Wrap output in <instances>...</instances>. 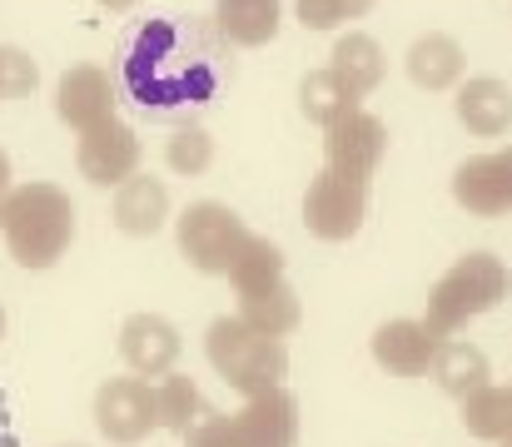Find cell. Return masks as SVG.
Here are the masks:
<instances>
[{
  "instance_id": "6da1fadb",
  "label": "cell",
  "mask_w": 512,
  "mask_h": 447,
  "mask_svg": "<svg viewBox=\"0 0 512 447\" xmlns=\"http://www.w3.org/2000/svg\"><path fill=\"white\" fill-rule=\"evenodd\" d=\"M115 80L125 105L150 125H194L234 85V55L214 20L150 5L115 40Z\"/></svg>"
},
{
  "instance_id": "7a4b0ae2",
  "label": "cell",
  "mask_w": 512,
  "mask_h": 447,
  "mask_svg": "<svg viewBox=\"0 0 512 447\" xmlns=\"http://www.w3.org/2000/svg\"><path fill=\"white\" fill-rule=\"evenodd\" d=\"M0 229L25 269H50L75 239V204L55 184H20L0 204Z\"/></svg>"
},
{
  "instance_id": "3957f363",
  "label": "cell",
  "mask_w": 512,
  "mask_h": 447,
  "mask_svg": "<svg viewBox=\"0 0 512 447\" xmlns=\"http://www.w3.org/2000/svg\"><path fill=\"white\" fill-rule=\"evenodd\" d=\"M508 298V264L498 254H463L428 294V328L443 338L453 328H463L468 318L498 308Z\"/></svg>"
},
{
  "instance_id": "277c9868",
  "label": "cell",
  "mask_w": 512,
  "mask_h": 447,
  "mask_svg": "<svg viewBox=\"0 0 512 447\" xmlns=\"http://www.w3.org/2000/svg\"><path fill=\"white\" fill-rule=\"evenodd\" d=\"M209 363L219 368L224 383H234L239 393H269L284 383L289 373V353L279 338H264L254 328H244L239 318H214L209 323Z\"/></svg>"
},
{
  "instance_id": "5b68a950",
  "label": "cell",
  "mask_w": 512,
  "mask_h": 447,
  "mask_svg": "<svg viewBox=\"0 0 512 447\" xmlns=\"http://www.w3.org/2000/svg\"><path fill=\"white\" fill-rule=\"evenodd\" d=\"M249 239L254 234L244 229V219L229 204H214V199L189 204L184 219H179V249L199 274H229Z\"/></svg>"
},
{
  "instance_id": "8992f818",
  "label": "cell",
  "mask_w": 512,
  "mask_h": 447,
  "mask_svg": "<svg viewBox=\"0 0 512 447\" xmlns=\"http://www.w3.org/2000/svg\"><path fill=\"white\" fill-rule=\"evenodd\" d=\"M363 214H368V184L348 179V174H334V169H324L309 184V194H304V224L324 244L353 239L363 229Z\"/></svg>"
},
{
  "instance_id": "52a82bcc",
  "label": "cell",
  "mask_w": 512,
  "mask_h": 447,
  "mask_svg": "<svg viewBox=\"0 0 512 447\" xmlns=\"http://www.w3.org/2000/svg\"><path fill=\"white\" fill-rule=\"evenodd\" d=\"M453 199L468 214H483V219L512 214V145L463 159L458 174H453Z\"/></svg>"
},
{
  "instance_id": "ba28073f",
  "label": "cell",
  "mask_w": 512,
  "mask_h": 447,
  "mask_svg": "<svg viewBox=\"0 0 512 447\" xmlns=\"http://www.w3.org/2000/svg\"><path fill=\"white\" fill-rule=\"evenodd\" d=\"M95 423L110 443H140L150 438L155 428V398H150V383L140 378H110L100 393H95Z\"/></svg>"
},
{
  "instance_id": "9c48e42d",
  "label": "cell",
  "mask_w": 512,
  "mask_h": 447,
  "mask_svg": "<svg viewBox=\"0 0 512 447\" xmlns=\"http://www.w3.org/2000/svg\"><path fill=\"white\" fill-rule=\"evenodd\" d=\"M299 438V403L284 388L254 393L244 413L229 418V443L234 447H294Z\"/></svg>"
},
{
  "instance_id": "30bf717a",
  "label": "cell",
  "mask_w": 512,
  "mask_h": 447,
  "mask_svg": "<svg viewBox=\"0 0 512 447\" xmlns=\"http://www.w3.org/2000/svg\"><path fill=\"white\" fill-rule=\"evenodd\" d=\"M75 159H80V174L90 184H125L135 174V164H140V140L120 120H105V125L85 130Z\"/></svg>"
},
{
  "instance_id": "8fae6325",
  "label": "cell",
  "mask_w": 512,
  "mask_h": 447,
  "mask_svg": "<svg viewBox=\"0 0 512 447\" xmlns=\"http://www.w3.org/2000/svg\"><path fill=\"white\" fill-rule=\"evenodd\" d=\"M383 149H388L383 120H373L363 110H353V115H343L339 125H329V169L334 174H348V179L368 184V174L378 169Z\"/></svg>"
},
{
  "instance_id": "7c38bea8",
  "label": "cell",
  "mask_w": 512,
  "mask_h": 447,
  "mask_svg": "<svg viewBox=\"0 0 512 447\" xmlns=\"http://www.w3.org/2000/svg\"><path fill=\"white\" fill-rule=\"evenodd\" d=\"M438 348H443V338H438L428 323H418V318H393V323H383V328L373 333V358H378L388 373H398V378L428 373L433 358H438Z\"/></svg>"
},
{
  "instance_id": "4fadbf2b",
  "label": "cell",
  "mask_w": 512,
  "mask_h": 447,
  "mask_svg": "<svg viewBox=\"0 0 512 447\" xmlns=\"http://www.w3.org/2000/svg\"><path fill=\"white\" fill-rule=\"evenodd\" d=\"M120 353L140 378H165L174 368V358H179V333L160 313H135L120 328Z\"/></svg>"
},
{
  "instance_id": "5bb4252c",
  "label": "cell",
  "mask_w": 512,
  "mask_h": 447,
  "mask_svg": "<svg viewBox=\"0 0 512 447\" xmlns=\"http://www.w3.org/2000/svg\"><path fill=\"white\" fill-rule=\"evenodd\" d=\"M458 120L473 135H503L512 125V85L498 75H478L458 90Z\"/></svg>"
},
{
  "instance_id": "9a60e30c",
  "label": "cell",
  "mask_w": 512,
  "mask_h": 447,
  "mask_svg": "<svg viewBox=\"0 0 512 447\" xmlns=\"http://www.w3.org/2000/svg\"><path fill=\"white\" fill-rule=\"evenodd\" d=\"M60 120H70L75 130H95V125H105L110 120V80L100 75V70H90V65H80V70H70L65 80H60Z\"/></svg>"
},
{
  "instance_id": "2e32d148",
  "label": "cell",
  "mask_w": 512,
  "mask_h": 447,
  "mask_svg": "<svg viewBox=\"0 0 512 447\" xmlns=\"http://www.w3.org/2000/svg\"><path fill=\"white\" fill-rule=\"evenodd\" d=\"M214 30L234 45H269L279 35V0H214Z\"/></svg>"
},
{
  "instance_id": "e0dca14e",
  "label": "cell",
  "mask_w": 512,
  "mask_h": 447,
  "mask_svg": "<svg viewBox=\"0 0 512 447\" xmlns=\"http://www.w3.org/2000/svg\"><path fill=\"white\" fill-rule=\"evenodd\" d=\"M408 75L423 90H448L463 75V45L453 35H438V30L418 35L413 50H408Z\"/></svg>"
},
{
  "instance_id": "ac0fdd59",
  "label": "cell",
  "mask_w": 512,
  "mask_h": 447,
  "mask_svg": "<svg viewBox=\"0 0 512 447\" xmlns=\"http://www.w3.org/2000/svg\"><path fill=\"white\" fill-rule=\"evenodd\" d=\"M170 214V189L160 179H125L120 194H115V224L125 234H155Z\"/></svg>"
},
{
  "instance_id": "d6986e66",
  "label": "cell",
  "mask_w": 512,
  "mask_h": 447,
  "mask_svg": "<svg viewBox=\"0 0 512 447\" xmlns=\"http://www.w3.org/2000/svg\"><path fill=\"white\" fill-rule=\"evenodd\" d=\"M433 378L443 393L453 398H473L478 388H488V358L473 343H443L433 358Z\"/></svg>"
},
{
  "instance_id": "ffe728a7",
  "label": "cell",
  "mask_w": 512,
  "mask_h": 447,
  "mask_svg": "<svg viewBox=\"0 0 512 447\" xmlns=\"http://www.w3.org/2000/svg\"><path fill=\"white\" fill-rule=\"evenodd\" d=\"M329 70L339 75L353 95H368L383 80V45L373 35H343L334 45V65Z\"/></svg>"
},
{
  "instance_id": "44dd1931",
  "label": "cell",
  "mask_w": 512,
  "mask_h": 447,
  "mask_svg": "<svg viewBox=\"0 0 512 447\" xmlns=\"http://www.w3.org/2000/svg\"><path fill=\"white\" fill-rule=\"evenodd\" d=\"M239 323L264 333V338H284L289 328H299V298L289 284H274L264 294H249L239 303Z\"/></svg>"
},
{
  "instance_id": "7402d4cb",
  "label": "cell",
  "mask_w": 512,
  "mask_h": 447,
  "mask_svg": "<svg viewBox=\"0 0 512 447\" xmlns=\"http://www.w3.org/2000/svg\"><path fill=\"white\" fill-rule=\"evenodd\" d=\"M463 428L473 438L488 443H508L512 438V388H478L473 398H463Z\"/></svg>"
},
{
  "instance_id": "603a6c76",
  "label": "cell",
  "mask_w": 512,
  "mask_h": 447,
  "mask_svg": "<svg viewBox=\"0 0 512 447\" xmlns=\"http://www.w3.org/2000/svg\"><path fill=\"white\" fill-rule=\"evenodd\" d=\"M299 105H304L309 120H319V125H339L343 115L358 110V95L343 85L334 70H314V75H304V85H299Z\"/></svg>"
},
{
  "instance_id": "cb8c5ba5",
  "label": "cell",
  "mask_w": 512,
  "mask_h": 447,
  "mask_svg": "<svg viewBox=\"0 0 512 447\" xmlns=\"http://www.w3.org/2000/svg\"><path fill=\"white\" fill-rule=\"evenodd\" d=\"M229 279H234V289H239V298L264 294V289L284 284V254H279V249H274L269 239H249V244H244V254L234 259Z\"/></svg>"
},
{
  "instance_id": "d4e9b609",
  "label": "cell",
  "mask_w": 512,
  "mask_h": 447,
  "mask_svg": "<svg viewBox=\"0 0 512 447\" xmlns=\"http://www.w3.org/2000/svg\"><path fill=\"white\" fill-rule=\"evenodd\" d=\"M150 398H155V428H174V433H189L199 418V388H194V378H184V373H165V383L160 388H150Z\"/></svg>"
},
{
  "instance_id": "484cf974",
  "label": "cell",
  "mask_w": 512,
  "mask_h": 447,
  "mask_svg": "<svg viewBox=\"0 0 512 447\" xmlns=\"http://www.w3.org/2000/svg\"><path fill=\"white\" fill-rule=\"evenodd\" d=\"M209 159H214V140H209L204 130H194V125H184L170 140V164L179 174H199Z\"/></svg>"
},
{
  "instance_id": "4316f807",
  "label": "cell",
  "mask_w": 512,
  "mask_h": 447,
  "mask_svg": "<svg viewBox=\"0 0 512 447\" xmlns=\"http://www.w3.org/2000/svg\"><path fill=\"white\" fill-rule=\"evenodd\" d=\"M373 0H299V20L309 25V30H334L339 20H353V15H363Z\"/></svg>"
},
{
  "instance_id": "83f0119b",
  "label": "cell",
  "mask_w": 512,
  "mask_h": 447,
  "mask_svg": "<svg viewBox=\"0 0 512 447\" xmlns=\"http://www.w3.org/2000/svg\"><path fill=\"white\" fill-rule=\"evenodd\" d=\"M35 90V60L20 55V50H0V95H25Z\"/></svg>"
},
{
  "instance_id": "f1b7e54d",
  "label": "cell",
  "mask_w": 512,
  "mask_h": 447,
  "mask_svg": "<svg viewBox=\"0 0 512 447\" xmlns=\"http://www.w3.org/2000/svg\"><path fill=\"white\" fill-rule=\"evenodd\" d=\"M184 438H189V447H234L229 443V418H204Z\"/></svg>"
},
{
  "instance_id": "f546056e",
  "label": "cell",
  "mask_w": 512,
  "mask_h": 447,
  "mask_svg": "<svg viewBox=\"0 0 512 447\" xmlns=\"http://www.w3.org/2000/svg\"><path fill=\"white\" fill-rule=\"evenodd\" d=\"M0 447H20L15 438V418H10V398L0 393Z\"/></svg>"
},
{
  "instance_id": "4dcf8cb0",
  "label": "cell",
  "mask_w": 512,
  "mask_h": 447,
  "mask_svg": "<svg viewBox=\"0 0 512 447\" xmlns=\"http://www.w3.org/2000/svg\"><path fill=\"white\" fill-rule=\"evenodd\" d=\"M0 189H5V154H0Z\"/></svg>"
},
{
  "instance_id": "1f68e13d",
  "label": "cell",
  "mask_w": 512,
  "mask_h": 447,
  "mask_svg": "<svg viewBox=\"0 0 512 447\" xmlns=\"http://www.w3.org/2000/svg\"><path fill=\"white\" fill-rule=\"evenodd\" d=\"M0 338H5V308H0Z\"/></svg>"
},
{
  "instance_id": "d6a6232c",
  "label": "cell",
  "mask_w": 512,
  "mask_h": 447,
  "mask_svg": "<svg viewBox=\"0 0 512 447\" xmlns=\"http://www.w3.org/2000/svg\"><path fill=\"white\" fill-rule=\"evenodd\" d=\"M105 5H130V0H105Z\"/></svg>"
},
{
  "instance_id": "836d02e7",
  "label": "cell",
  "mask_w": 512,
  "mask_h": 447,
  "mask_svg": "<svg viewBox=\"0 0 512 447\" xmlns=\"http://www.w3.org/2000/svg\"><path fill=\"white\" fill-rule=\"evenodd\" d=\"M508 447H512V438H508Z\"/></svg>"
}]
</instances>
